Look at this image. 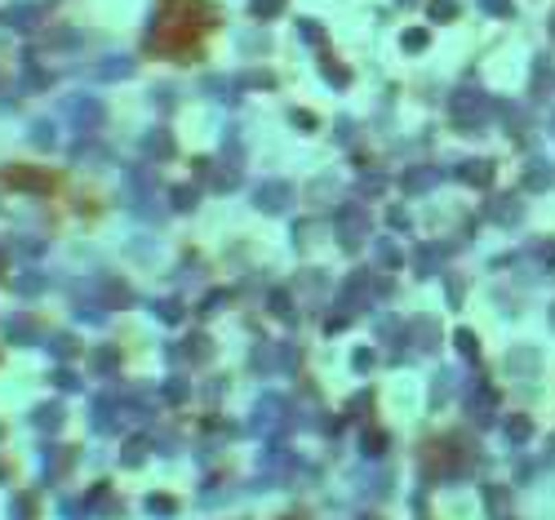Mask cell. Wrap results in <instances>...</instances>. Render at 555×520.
I'll return each instance as SVG.
<instances>
[{
    "mask_svg": "<svg viewBox=\"0 0 555 520\" xmlns=\"http://www.w3.org/2000/svg\"><path fill=\"white\" fill-rule=\"evenodd\" d=\"M488 14H511V5L506 0H488Z\"/></svg>",
    "mask_w": 555,
    "mask_h": 520,
    "instance_id": "obj_1",
    "label": "cell"
},
{
    "mask_svg": "<svg viewBox=\"0 0 555 520\" xmlns=\"http://www.w3.org/2000/svg\"><path fill=\"white\" fill-rule=\"evenodd\" d=\"M551 32H555V18H551Z\"/></svg>",
    "mask_w": 555,
    "mask_h": 520,
    "instance_id": "obj_2",
    "label": "cell"
}]
</instances>
